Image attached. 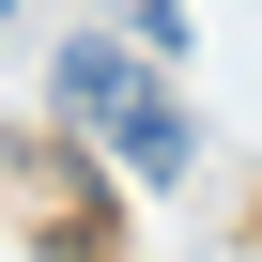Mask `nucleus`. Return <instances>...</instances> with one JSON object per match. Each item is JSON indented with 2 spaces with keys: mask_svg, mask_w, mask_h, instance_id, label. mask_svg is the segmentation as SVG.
Returning <instances> with one entry per match:
<instances>
[{
  "mask_svg": "<svg viewBox=\"0 0 262 262\" xmlns=\"http://www.w3.org/2000/svg\"><path fill=\"white\" fill-rule=\"evenodd\" d=\"M123 31H139V47H170V31H185V16H170V0H123Z\"/></svg>",
  "mask_w": 262,
  "mask_h": 262,
  "instance_id": "obj_3",
  "label": "nucleus"
},
{
  "mask_svg": "<svg viewBox=\"0 0 262 262\" xmlns=\"http://www.w3.org/2000/svg\"><path fill=\"white\" fill-rule=\"evenodd\" d=\"M47 93H62L77 123H108L123 93H139V62H123V47H62V62H47Z\"/></svg>",
  "mask_w": 262,
  "mask_h": 262,
  "instance_id": "obj_2",
  "label": "nucleus"
},
{
  "mask_svg": "<svg viewBox=\"0 0 262 262\" xmlns=\"http://www.w3.org/2000/svg\"><path fill=\"white\" fill-rule=\"evenodd\" d=\"M93 139H108L123 170H139V185H185V170H201V123H185V93H155V77L123 93V108L93 123Z\"/></svg>",
  "mask_w": 262,
  "mask_h": 262,
  "instance_id": "obj_1",
  "label": "nucleus"
},
{
  "mask_svg": "<svg viewBox=\"0 0 262 262\" xmlns=\"http://www.w3.org/2000/svg\"><path fill=\"white\" fill-rule=\"evenodd\" d=\"M0 16H16V0H0Z\"/></svg>",
  "mask_w": 262,
  "mask_h": 262,
  "instance_id": "obj_4",
  "label": "nucleus"
}]
</instances>
